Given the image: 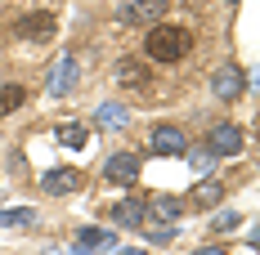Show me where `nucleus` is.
Instances as JSON below:
<instances>
[{"label": "nucleus", "instance_id": "obj_1", "mask_svg": "<svg viewBox=\"0 0 260 255\" xmlns=\"http://www.w3.org/2000/svg\"><path fill=\"white\" fill-rule=\"evenodd\" d=\"M188 50H193V31L180 23H153L144 36V54L153 63H180Z\"/></svg>", "mask_w": 260, "mask_h": 255}, {"label": "nucleus", "instance_id": "obj_2", "mask_svg": "<svg viewBox=\"0 0 260 255\" xmlns=\"http://www.w3.org/2000/svg\"><path fill=\"white\" fill-rule=\"evenodd\" d=\"M54 31H58V18L45 14V9H36V14H23L18 23H14V41H27V45H36V41H50Z\"/></svg>", "mask_w": 260, "mask_h": 255}, {"label": "nucleus", "instance_id": "obj_3", "mask_svg": "<svg viewBox=\"0 0 260 255\" xmlns=\"http://www.w3.org/2000/svg\"><path fill=\"white\" fill-rule=\"evenodd\" d=\"M161 14H166V0H130L126 9H117V18L121 23H135V27L161 23Z\"/></svg>", "mask_w": 260, "mask_h": 255}, {"label": "nucleus", "instance_id": "obj_4", "mask_svg": "<svg viewBox=\"0 0 260 255\" xmlns=\"http://www.w3.org/2000/svg\"><path fill=\"white\" fill-rule=\"evenodd\" d=\"M207 148H211V157H234V153H242V130L238 126H215L207 134Z\"/></svg>", "mask_w": 260, "mask_h": 255}, {"label": "nucleus", "instance_id": "obj_5", "mask_svg": "<svg viewBox=\"0 0 260 255\" xmlns=\"http://www.w3.org/2000/svg\"><path fill=\"white\" fill-rule=\"evenodd\" d=\"M104 179H108V184H135V179H139V157L112 153L104 161Z\"/></svg>", "mask_w": 260, "mask_h": 255}, {"label": "nucleus", "instance_id": "obj_6", "mask_svg": "<svg viewBox=\"0 0 260 255\" xmlns=\"http://www.w3.org/2000/svg\"><path fill=\"white\" fill-rule=\"evenodd\" d=\"M81 184H85V175H81V170H72V166L45 170V179H41V188H45V193H54V197H63V193H77Z\"/></svg>", "mask_w": 260, "mask_h": 255}, {"label": "nucleus", "instance_id": "obj_7", "mask_svg": "<svg viewBox=\"0 0 260 255\" xmlns=\"http://www.w3.org/2000/svg\"><path fill=\"white\" fill-rule=\"evenodd\" d=\"M77 72H81V63L72 54H63L58 67H54V77H50V94H72L77 90Z\"/></svg>", "mask_w": 260, "mask_h": 255}, {"label": "nucleus", "instance_id": "obj_8", "mask_svg": "<svg viewBox=\"0 0 260 255\" xmlns=\"http://www.w3.org/2000/svg\"><path fill=\"white\" fill-rule=\"evenodd\" d=\"M153 148L166 157H180L184 148H188V139H184L180 126H153Z\"/></svg>", "mask_w": 260, "mask_h": 255}, {"label": "nucleus", "instance_id": "obj_9", "mask_svg": "<svg viewBox=\"0 0 260 255\" xmlns=\"http://www.w3.org/2000/svg\"><path fill=\"white\" fill-rule=\"evenodd\" d=\"M148 220V206L139 202V197H126V202L112 206V224H121V229H139Z\"/></svg>", "mask_w": 260, "mask_h": 255}, {"label": "nucleus", "instance_id": "obj_10", "mask_svg": "<svg viewBox=\"0 0 260 255\" xmlns=\"http://www.w3.org/2000/svg\"><path fill=\"white\" fill-rule=\"evenodd\" d=\"M242 85H247V77H242L238 67H220V72L211 77V90H215L220 99H238V94H242Z\"/></svg>", "mask_w": 260, "mask_h": 255}, {"label": "nucleus", "instance_id": "obj_11", "mask_svg": "<svg viewBox=\"0 0 260 255\" xmlns=\"http://www.w3.org/2000/svg\"><path fill=\"white\" fill-rule=\"evenodd\" d=\"M112 77H117V85H130V90H139V85H148V67H144L139 58H121Z\"/></svg>", "mask_w": 260, "mask_h": 255}, {"label": "nucleus", "instance_id": "obj_12", "mask_svg": "<svg viewBox=\"0 0 260 255\" xmlns=\"http://www.w3.org/2000/svg\"><path fill=\"white\" fill-rule=\"evenodd\" d=\"M23 103H27V90H23V85H14V81H0V117L18 112Z\"/></svg>", "mask_w": 260, "mask_h": 255}, {"label": "nucleus", "instance_id": "obj_13", "mask_svg": "<svg viewBox=\"0 0 260 255\" xmlns=\"http://www.w3.org/2000/svg\"><path fill=\"white\" fill-rule=\"evenodd\" d=\"M220 197H224V184H220V179H202V184L188 193V202H193V206H215Z\"/></svg>", "mask_w": 260, "mask_h": 255}, {"label": "nucleus", "instance_id": "obj_14", "mask_svg": "<svg viewBox=\"0 0 260 255\" xmlns=\"http://www.w3.org/2000/svg\"><path fill=\"white\" fill-rule=\"evenodd\" d=\"M58 143H63V148H72V153H85V143H90V130L77 126V121H68V126H58Z\"/></svg>", "mask_w": 260, "mask_h": 255}, {"label": "nucleus", "instance_id": "obj_15", "mask_svg": "<svg viewBox=\"0 0 260 255\" xmlns=\"http://www.w3.org/2000/svg\"><path fill=\"white\" fill-rule=\"evenodd\" d=\"M77 246H81V251H90V246H112V233H104V229H81L77 233Z\"/></svg>", "mask_w": 260, "mask_h": 255}, {"label": "nucleus", "instance_id": "obj_16", "mask_svg": "<svg viewBox=\"0 0 260 255\" xmlns=\"http://www.w3.org/2000/svg\"><path fill=\"white\" fill-rule=\"evenodd\" d=\"M99 126H104V130L126 126V107H117V103H104V107H99Z\"/></svg>", "mask_w": 260, "mask_h": 255}, {"label": "nucleus", "instance_id": "obj_17", "mask_svg": "<svg viewBox=\"0 0 260 255\" xmlns=\"http://www.w3.org/2000/svg\"><path fill=\"white\" fill-rule=\"evenodd\" d=\"M36 210L31 206H14V210H0V224H31Z\"/></svg>", "mask_w": 260, "mask_h": 255}, {"label": "nucleus", "instance_id": "obj_18", "mask_svg": "<svg viewBox=\"0 0 260 255\" xmlns=\"http://www.w3.org/2000/svg\"><path fill=\"white\" fill-rule=\"evenodd\" d=\"M238 224H242V215H234V210H220L215 215V233H234Z\"/></svg>", "mask_w": 260, "mask_h": 255}, {"label": "nucleus", "instance_id": "obj_19", "mask_svg": "<svg viewBox=\"0 0 260 255\" xmlns=\"http://www.w3.org/2000/svg\"><path fill=\"white\" fill-rule=\"evenodd\" d=\"M153 210H161V215H166V220H175V215H180L184 206L175 202V197H157V206H153Z\"/></svg>", "mask_w": 260, "mask_h": 255}, {"label": "nucleus", "instance_id": "obj_20", "mask_svg": "<svg viewBox=\"0 0 260 255\" xmlns=\"http://www.w3.org/2000/svg\"><path fill=\"white\" fill-rule=\"evenodd\" d=\"M193 255H224L220 246H202V251H193Z\"/></svg>", "mask_w": 260, "mask_h": 255}, {"label": "nucleus", "instance_id": "obj_21", "mask_svg": "<svg viewBox=\"0 0 260 255\" xmlns=\"http://www.w3.org/2000/svg\"><path fill=\"white\" fill-rule=\"evenodd\" d=\"M229 5H238V0H229Z\"/></svg>", "mask_w": 260, "mask_h": 255}]
</instances>
